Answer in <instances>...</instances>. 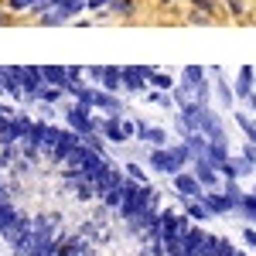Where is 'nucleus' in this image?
<instances>
[{
	"mask_svg": "<svg viewBox=\"0 0 256 256\" xmlns=\"http://www.w3.org/2000/svg\"><path fill=\"white\" fill-rule=\"evenodd\" d=\"M99 134L106 137V144H123V140L137 137V123H130V120H123L120 113H113V116H106L99 123Z\"/></svg>",
	"mask_w": 256,
	"mask_h": 256,
	"instance_id": "1",
	"label": "nucleus"
},
{
	"mask_svg": "<svg viewBox=\"0 0 256 256\" xmlns=\"http://www.w3.org/2000/svg\"><path fill=\"white\" fill-rule=\"evenodd\" d=\"M202 116H205V106L202 102H188L181 106L174 116V130L181 137H192V134H202Z\"/></svg>",
	"mask_w": 256,
	"mask_h": 256,
	"instance_id": "2",
	"label": "nucleus"
},
{
	"mask_svg": "<svg viewBox=\"0 0 256 256\" xmlns=\"http://www.w3.org/2000/svg\"><path fill=\"white\" fill-rule=\"evenodd\" d=\"M65 123H68V130H76V134H96L99 130V120L92 116V110H86L79 102H72V106H65Z\"/></svg>",
	"mask_w": 256,
	"mask_h": 256,
	"instance_id": "3",
	"label": "nucleus"
},
{
	"mask_svg": "<svg viewBox=\"0 0 256 256\" xmlns=\"http://www.w3.org/2000/svg\"><path fill=\"white\" fill-rule=\"evenodd\" d=\"M31 126H34V120L24 116V113H14V116L0 120V144H20Z\"/></svg>",
	"mask_w": 256,
	"mask_h": 256,
	"instance_id": "4",
	"label": "nucleus"
},
{
	"mask_svg": "<svg viewBox=\"0 0 256 256\" xmlns=\"http://www.w3.org/2000/svg\"><path fill=\"white\" fill-rule=\"evenodd\" d=\"M18 79H20V89H24V102H38V92L44 89L41 65H18Z\"/></svg>",
	"mask_w": 256,
	"mask_h": 256,
	"instance_id": "5",
	"label": "nucleus"
},
{
	"mask_svg": "<svg viewBox=\"0 0 256 256\" xmlns=\"http://www.w3.org/2000/svg\"><path fill=\"white\" fill-rule=\"evenodd\" d=\"M79 147H82V134H76V130H68V126H65V130L58 134V140H55V147L48 150V160H55V164H65V160L72 158Z\"/></svg>",
	"mask_w": 256,
	"mask_h": 256,
	"instance_id": "6",
	"label": "nucleus"
},
{
	"mask_svg": "<svg viewBox=\"0 0 256 256\" xmlns=\"http://www.w3.org/2000/svg\"><path fill=\"white\" fill-rule=\"evenodd\" d=\"M171 184H174V192L181 198H202V195H205V188H202V181L195 178V171H192V168L178 171V174L171 178Z\"/></svg>",
	"mask_w": 256,
	"mask_h": 256,
	"instance_id": "7",
	"label": "nucleus"
},
{
	"mask_svg": "<svg viewBox=\"0 0 256 256\" xmlns=\"http://www.w3.org/2000/svg\"><path fill=\"white\" fill-rule=\"evenodd\" d=\"M89 76L96 82H102L106 92H120V89H123V72H120V65H92Z\"/></svg>",
	"mask_w": 256,
	"mask_h": 256,
	"instance_id": "8",
	"label": "nucleus"
},
{
	"mask_svg": "<svg viewBox=\"0 0 256 256\" xmlns=\"http://www.w3.org/2000/svg\"><path fill=\"white\" fill-rule=\"evenodd\" d=\"M202 202H205V208H208L212 216H229V212H239V208H236V202L226 195L222 188H208V192L202 195Z\"/></svg>",
	"mask_w": 256,
	"mask_h": 256,
	"instance_id": "9",
	"label": "nucleus"
},
{
	"mask_svg": "<svg viewBox=\"0 0 256 256\" xmlns=\"http://www.w3.org/2000/svg\"><path fill=\"white\" fill-rule=\"evenodd\" d=\"M192 171H195V178L202 181V188H205V192L222 184V174H218V171H216V168H212L205 158H192Z\"/></svg>",
	"mask_w": 256,
	"mask_h": 256,
	"instance_id": "10",
	"label": "nucleus"
},
{
	"mask_svg": "<svg viewBox=\"0 0 256 256\" xmlns=\"http://www.w3.org/2000/svg\"><path fill=\"white\" fill-rule=\"evenodd\" d=\"M0 82H4V92L14 99V102H24V89H20V79H18V65H4V68H0Z\"/></svg>",
	"mask_w": 256,
	"mask_h": 256,
	"instance_id": "11",
	"label": "nucleus"
},
{
	"mask_svg": "<svg viewBox=\"0 0 256 256\" xmlns=\"http://www.w3.org/2000/svg\"><path fill=\"white\" fill-rule=\"evenodd\" d=\"M202 134L208 140H229L226 137V126H222V116H218L212 106H205V116H202Z\"/></svg>",
	"mask_w": 256,
	"mask_h": 256,
	"instance_id": "12",
	"label": "nucleus"
},
{
	"mask_svg": "<svg viewBox=\"0 0 256 256\" xmlns=\"http://www.w3.org/2000/svg\"><path fill=\"white\" fill-rule=\"evenodd\" d=\"M229 158H232V154H229V140H208V150H205V160H208V164L216 168L218 174H222V164H226Z\"/></svg>",
	"mask_w": 256,
	"mask_h": 256,
	"instance_id": "13",
	"label": "nucleus"
},
{
	"mask_svg": "<svg viewBox=\"0 0 256 256\" xmlns=\"http://www.w3.org/2000/svg\"><path fill=\"white\" fill-rule=\"evenodd\" d=\"M208 72H212V86H216V96H218V102H222V110H232V106H236V89L218 76V68H208Z\"/></svg>",
	"mask_w": 256,
	"mask_h": 256,
	"instance_id": "14",
	"label": "nucleus"
},
{
	"mask_svg": "<svg viewBox=\"0 0 256 256\" xmlns=\"http://www.w3.org/2000/svg\"><path fill=\"white\" fill-rule=\"evenodd\" d=\"M137 137L144 144H150V147H168V130L164 126H150V123H137Z\"/></svg>",
	"mask_w": 256,
	"mask_h": 256,
	"instance_id": "15",
	"label": "nucleus"
},
{
	"mask_svg": "<svg viewBox=\"0 0 256 256\" xmlns=\"http://www.w3.org/2000/svg\"><path fill=\"white\" fill-rule=\"evenodd\" d=\"M120 72H123V89L126 92H147V79H144L140 65H123Z\"/></svg>",
	"mask_w": 256,
	"mask_h": 256,
	"instance_id": "16",
	"label": "nucleus"
},
{
	"mask_svg": "<svg viewBox=\"0 0 256 256\" xmlns=\"http://www.w3.org/2000/svg\"><path fill=\"white\" fill-rule=\"evenodd\" d=\"M253 86H256V68L253 65H242L239 68V76H236V99H250V92H253Z\"/></svg>",
	"mask_w": 256,
	"mask_h": 256,
	"instance_id": "17",
	"label": "nucleus"
},
{
	"mask_svg": "<svg viewBox=\"0 0 256 256\" xmlns=\"http://www.w3.org/2000/svg\"><path fill=\"white\" fill-rule=\"evenodd\" d=\"M96 110H102L106 116H113V113H120V116H123V99H120L116 92L96 89Z\"/></svg>",
	"mask_w": 256,
	"mask_h": 256,
	"instance_id": "18",
	"label": "nucleus"
},
{
	"mask_svg": "<svg viewBox=\"0 0 256 256\" xmlns=\"http://www.w3.org/2000/svg\"><path fill=\"white\" fill-rule=\"evenodd\" d=\"M250 171H253V164L242 158V154H232V158L222 164V178H236V181H239V178H246Z\"/></svg>",
	"mask_w": 256,
	"mask_h": 256,
	"instance_id": "19",
	"label": "nucleus"
},
{
	"mask_svg": "<svg viewBox=\"0 0 256 256\" xmlns=\"http://www.w3.org/2000/svg\"><path fill=\"white\" fill-rule=\"evenodd\" d=\"M184 216L192 218V222H205V218H212V212L205 208L202 198H184Z\"/></svg>",
	"mask_w": 256,
	"mask_h": 256,
	"instance_id": "20",
	"label": "nucleus"
},
{
	"mask_svg": "<svg viewBox=\"0 0 256 256\" xmlns=\"http://www.w3.org/2000/svg\"><path fill=\"white\" fill-rule=\"evenodd\" d=\"M123 198H126V184H113V188L102 195V205L113 208V212H120V208H123Z\"/></svg>",
	"mask_w": 256,
	"mask_h": 256,
	"instance_id": "21",
	"label": "nucleus"
},
{
	"mask_svg": "<svg viewBox=\"0 0 256 256\" xmlns=\"http://www.w3.org/2000/svg\"><path fill=\"white\" fill-rule=\"evenodd\" d=\"M171 99H174V106H188V102H195V89L188 86V82H178L174 89H171Z\"/></svg>",
	"mask_w": 256,
	"mask_h": 256,
	"instance_id": "22",
	"label": "nucleus"
},
{
	"mask_svg": "<svg viewBox=\"0 0 256 256\" xmlns=\"http://www.w3.org/2000/svg\"><path fill=\"white\" fill-rule=\"evenodd\" d=\"M205 72H208V68H202V65H188V68H181V82H188L192 89H198L202 82H208Z\"/></svg>",
	"mask_w": 256,
	"mask_h": 256,
	"instance_id": "23",
	"label": "nucleus"
},
{
	"mask_svg": "<svg viewBox=\"0 0 256 256\" xmlns=\"http://www.w3.org/2000/svg\"><path fill=\"white\" fill-rule=\"evenodd\" d=\"M18 216H20V212L14 208V205H10V202H7V205H0V239L7 236V229L18 222Z\"/></svg>",
	"mask_w": 256,
	"mask_h": 256,
	"instance_id": "24",
	"label": "nucleus"
},
{
	"mask_svg": "<svg viewBox=\"0 0 256 256\" xmlns=\"http://www.w3.org/2000/svg\"><path fill=\"white\" fill-rule=\"evenodd\" d=\"M184 144H188L192 158H205V150H208V137L205 134H192V137H184Z\"/></svg>",
	"mask_w": 256,
	"mask_h": 256,
	"instance_id": "25",
	"label": "nucleus"
},
{
	"mask_svg": "<svg viewBox=\"0 0 256 256\" xmlns=\"http://www.w3.org/2000/svg\"><path fill=\"white\" fill-rule=\"evenodd\" d=\"M62 99H65V89L62 86H44L38 92V102H48V106H58Z\"/></svg>",
	"mask_w": 256,
	"mask_h": 256,
	"instance_id": "26",
	"label": "nucleus"
},
{
	"mask_svg": "<svg viewBox=\"0 0 256 256\" xmlns=\"http://www.w3.org/2000/svg\"><path fill=\"white\" fill-rule=\"evenodd\" d=\"M218 242H222V236H216V232H205V239H202V246H198L195 256H216Z\"/></svg>",
	"mask_w": 256,
	"mask_h": 256,
	"instance_id": "27",
	"label": "nucleus"
},
{
	"mask_svg": "<svg viewBox=\"0 0 256 256\" xmlns=\"http://www.w3.org/2000/svg\"><path fill=\"white\" fill-rule=\"evenodd\" d=\"M239 212H242V218H246V222H253V226H256V195H253V192H250V195H242Z\"/></svg>",
	"mask_w": 256,
	"mask_h": 256,
	"instance_id": "28",
	"label": "nucleus"
},
{
	"mask_svg": "<svg viewBox=\"0 0 256 256\" xmlns=\"http://www.w3.org/2000/svg\"><path fill=\"white\" fill-rule=\"evenodd\" d=\"M222 192H226V195L236 202V208H239V202H242V195H246V192L239 188V181H236V178H222Z\"/></svg>",
	"mask_w": 256,
	"mask_h": 256,
	"instance_id": "29",
	"label": "nucleus"
},
{
	"mask_svg": "<svg viewBox=\"0 0 256 256\" xmlns=\"http://www.w3.org/2000/svg\"><path fill=\"white\" fill-rule=\"evenodd\" d=\"M147 99H150L154 106H160V110H171V106H174L171 92H164V89H150V92H147Z\"/></svg>",
	"mask_w": 256,
	"mask_h": 256,
	"instance_id": "30",
	"label": "nucleus"
},
{
	"mask_svg": "<svg viewBox=\"0 0 256 256\" xmlns=\"http://www.w3.org/2000/svg\"><path fill=\"white\" fill-rule=\"evenodd\" d=\"M18 144H4V150H0V168H7V164H14V158H18Z\"/></svg>",
	"mask_w": 256,
	"mask_h": 256,
	"instance_id": "31",
	"label": "nucleus"
},
{
	"mask_svg": "<svg viewBox=\"0 0 256 256\" xmlns=\"http://www.w3.org/2000/svg\"><path fill=\"white\" fill-rule=\"evenodd\" d=\"M110 10L120 14V18H130V14H134V4H130V0H113V4H110Z\"/></svg>",
	"mask_w": 256,
	"mask_h": 256,
	"instance_id": "32",
	"label": "nucleus"
},
{
	"mask_svg": "<svg viewBox=\"0 0 256 256\" xmlns=\"http://www.w3.org/2000/svg\"><path fill=\"white\" fill-rule=\"evenodd\" d=\"M123 171H126V178H130V181H140V184H147V174H144V168H140V164H126Z\"/></svg>",
	"mask_w": 256,
	"mask_h": 256,
	"instance_id": "33",
	"label": "nucleus"
},
{
	"mask_svg": "<svg viewBox=\"0 0 256 256\" xmlns=\"http://www.w3.org/2000/svg\"><path fill=\"white\" fill-rule=\"evenodd\" d=\"M239 154H242V158H246V160H250V164H253V168H256V144H253V140H246Z\"/></svg>",
	"mask_w": 256,
	"mask_h": 256,
	"instance_id": "34",
	"label": "nucleus"
},
{
	"mask_svg": "<svg viewBox=\"0 0 256 256\" xmlns=\"http://www.w3.org/2000/svg\"><path fill=\"white\" fill-rule=\"evenodd\" d=\"M242 239H246V246H250V250H256V226H253V222H246V229H242Z\"/></svg>",
	"mask_w": 256,
	"mask_h": 256,
	"instance_id": "35",
	"label": "nucleus"
},
{
	"mask_svg": "<svg viewBox=\"0 0 256 256\" xmlns=\"http://www.w3.org/2000/svg\"><path fill=\"white\" fill-rule=\"evenodd\" d=\"M236 253H239V250L229 242V239H222V242H218V250H216V256H236Z\"/></svg>",
	"mask_w": 256,
	"mask_h": 256,
	"instance_id": "36",
	"label": "nucleus"
},
{
	"mask_svg": "<svg viewBox=\"0 0 256 256\" xmlns=\"http://www.w3.org/2000/svg\"><path fill=\"white\" fill-rule=\"evenodd\" d=\"M52 4H58V0H34V4H31V10H38V14H44V10H48Z\"/></svg>",
	"mask_w": 256,
	"mask_h": 256,
	"instance_id": "37",
	"label": "nucleus"
},
{
	"mask_svg": "<svg viewBox=\"0 0 256 256\" xmlns=\"http://www.w3.org/2000/svg\"><path fill=\"white\" fill-rule=\"evenodd\" d=\"M34 0H10V10H31Z\"/></svg>",
	"mask_w": 256,
	"mask_h": 256,
	"instance_id": "38",
	"label": "nucleus"
},
{
	"mask_svg": "<svg viewBox=\"0 0 256 256\" xmlns=\"http://www.w3.org/2000/svg\"><path fill=\"white\" fill-rule=\"evenodd\" d=\"M113 0H86V7H92V10H102V7H110Z\"/></svg>",
	"mask_w": 256,
	"mask_h": 256,
	"instance_id": "39",
	"label": "nucleus"
},
{
	"mask_svg": "<svg viewBox=\"0 0 256 256\" xmlns=\"http://www.w3.org/2000/svg\"><path fill=\"white\" fill-rule=\"evenodd\" d=\"M229 10L232 14H242V0H229Z\"/></svg>",
	"mask_w": 256,
	"mask_h": 256,
	"instance_id": "40",
	"label": "nucleus"
},
{
	"mask_svg": "<svg viewBox=\"0 0 256 256\" xmlns=\"http://www.w3.org/2000/svg\"><path fill=\"white\" fill-rule=\"evenodd\" d=\"M246 102H250V110L256 113V92H250V99H246Z\"/></svg>",
	"mask_w": 256,
	"mask_h": 256,
	"instance_id": "41",
	"label": "nucleus"
},
{
	"mask_svg": "<svg viewBox=\"0 0 256 256\" xmlns=\"http://www.w3.org/2000/svg\"><path fill=\"white\" fill-rule=\"evenodd\" d=\"M4 20H7V14H4V10H0V24H4Z\"/></svg>",
	"mask_w": 256,
	"mask_h": 256,
	"instance_id": "42",
	"label": "nucleus"
},
{
	"mask_svg": "<svg viewBox=\"0 0 256 256\" xmlns=\"http://www.w3.org/2000/svg\"><path fill=\"white\" fill-rule=\"evenodd\" d=\"M0 68H4V65H0ZM0 96H4V82H0Z\"/></svg>",
	"mask_w": 256,
	"mask_h": 256,
	"instance_id": "43",
	"label": "nucleus"
},
{
	"mask_svg": "<svg viewBox=\"0 0 256 256\" xmlns=\"http://www.w3.org/2000/svg\"><path fill=\"white\" fill-rule=\"evenodd\" d=\"M236 256H246V253H236Z\"/></svg>",
	"mask_w": 256,
	"mask_h": 256,
	"instance_id": "44",
	"label": "nucleus"
},
{
	"mask_svg": "<svg viewBox=\"0 0 256 256\" xmlns=\"http://www.w3.org/2000/svg\"><path fill=\"white\" fill-rule=\"evenodd\" d=\"M0 150H4V144H0Z\"/></svg>",
	"mask_w": 256,
	"mask_h": 256,
	"instance_id": "45",
	"label": "nucleus"
},
{
	"mask_svg": "<svg viewBox=\"0 0 256 256\" xmlns=\"http://www.w3.org/2000/svg\"><path fill=\"white\" fill-rule=\"evenodd\" d=\"M253 195H256V188H253Z\"/></svg>",
	"mask_w": 256,
	"mask_h": 256,
	"instance_id": "46",
	"label": "nucleus"
},
{
	"mask_svg": "<svg viewBox=\"0 0 256 256\" xmlns=\"http://www.w3.org/2000/svg\"><path fill=\"white\" fill-rule=\"evenodd\" d=\"M164 4H168V0H164Z\"/></svg>",
	"mask_w": 256,
	"mask_h": 256,
	"instance_id": "47",
	"label": "nucleus"
}]
</instances>
